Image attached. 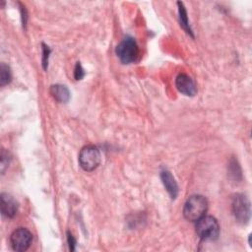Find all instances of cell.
<instances>
[{"label": "cell", "mask_w": 252, "mask_h": 252, "mask_svg": "<svg viewBox=\"0 0 252 252\" xmlns=\"http://www.w3.org/2000/svg\"><path fill=\"white\" fill-rule=\"evenodd\" d=\"M208 210V201L202 195L190 196L183 207V216L190 221H197L206 215Z\"/></svg>", "instance_id": "cell-1"}, {"label": "cell", "mask_w": 252, "mask_h": 252, "mask_svg": "<svg viewBox=\"0 0 252 252\" xmlns=\"http://www.w3.org/2000/svg\"><path fill=\"white\" fill-rule=\"evenodd\" d=\"M196 233L203 240H216L220 235V224L216 218L204 216L196 221Z\"/></svg>", "instance_id": "cell-2"}, {"label": "cell", "mask_w": 252, "mask_h": 252, "mask_svg": "<svg viewBox=\"0 0 252 252\" xmlns=\"http://www.w3.org/2000/svg\"><path fill=\"white\" fill-rule=\"evenodd\" d=\"M101 161L99 149L94 145H88L82 148L79 154V164L85 171L94 170Z\"/></svg>", "instance_id": "cell-3"}, {"label": "cell", "mask_w": 252, "mask_h": 252, "mask_svg": "<svg viewBox=\"0 0 252 252\" xmlns=\"http://www.w3.org/2000/svg\"><path fill=\"white\" fill-rule=\"evenodd\" d=\"M115 52L123 64L133 63L139 56L138 44L133 37L126 36L116 46Z\"/></svg>", "instance_id": "cell-4"}, {"label": "cell", "mask_w": 252, "mask_h": 252, "mask_svg": "<svg viewBox=\"0 0 252 252\" xmlns=\"http://www.w3.org/2000/svg\"><path fill=\"white\" fill-rule=\"evenodd\" d=\"M232 214L237 222L241 224H246L250 220L251 208L250 201L244 194H235L231 202Z\"/></svg>", "instance_id": "cell-5"}, {"label": "cell", "mask_w": 252, "mask_h": 252, "mask_svg": "<svg viewBox=\"0 0 252 252\" xmlns=\"http://www.w3.org/2000/svg\"><path fill=\"white\" fill-rule=\"evenodd\" d=\"M32 241V232L25 228V227H19L15 229L11 236H10V243L15 251L23 252L29 249Z\"/></svg>", "instance_id": "cell-6"}, {"label": "cell", "mask_w": 252, "mask_h": 252, "mask_svg": "<svg viewBox=\"0 0 252 252\" xmlns=\"http://www.w3.org/2000/svg\"><path fill=\"white\" fill-rule=\"evenodd\" d=\"M175 86L179 93L187 96H193L197 93V88L194 81L184 73H180L175 79Z\"/></svg>", "instance_id": "cell-7"}, {"label": "cell", "mask_w": 252, "mask_h": 252, "mask_svg": "<svg viewBox=\"0 0 252 252\" xmlns=\"http://www.w3.org/2000/svg\"><path fill=\"white\" fill-rule=\"evenodd\" d=\"M0 207L1 213L4 217L12 219L16 216L19 205L13 196L8 193H2L0 197Z\"/></svg>", "instance_id": "cell-8"}, {"label": "cell", "mask_w": 252, "mask_h": 252, "mask_svg": "<svg viewBox=\"0 0 252 252\" xmlns=\"http://www.w3.org/2000/svg\"><path fill=\"white\" fill-rule=\"evenodd\" d=\"M160 179H161V182H162L165 190L169 194L170 198L173 200L176 199V197L178 195V185L175 181V178L172 176L171 172L166 168L161 169Z\"/></svg>", "instance_id": "cell-9"}, {"label": "cell", "mask_w": 252, "mask_h": 252, "mask_svg": "<svg viewBox=\"0 0 252 252\" xmlns=\"http://www.w3.org/2000/svg\"><path fill=\"white\" fill-rule=\"evenodd\" d=\"M50 94L58 102L61 103H66L70 99V92L64 85H52L50 87Z\"/></svg>", "instance_id": "cell-10"}, {"label": "cell", "mask_w": 252, "mask_h": 252, "mask_svg": "<svg viewBox=\"0 0 252 252\" xmlns=\"http://www.w3.org/2000/svg\"><path fill=\"white\" fill-rule=\"evenodd\" d=\"M177 6H178V16H179V22H180V26L185 30V32L190 34L192 37H194L193 32L190 28L189 22H188V17H187V12L186 9L184 7V4L182 2H177Z\"/></svg>", "instance_id": "cell-11"}, {"label": "cell", "mask_w": 252, "mask_h": 252, "mask_svg": "<svg viewBox=\"0 0 252 252\" xmlns=\"http://www.w3.org/2000/svg\"><path fill=\"white\" fill-rule=\"evenodd\" d=\"M228 174L230 176V178H232L233 180L239 181L242 179V172H241V168L239 163L237 162V160L235 158H231L229 161V165H228Z\"/></svg>", "instance_id": "cell-12"}, {"label": "cell", "mask_w": 252, "mask_h": 252, "mask_svg": "<svg viewBox=\"0 0 252 252\" xmlns=\"http://www.w3.org/2000/svg\"><path fill=\"white\" fill-rule=\"evenodd\" d=\"M12 75L10 67L4 63L0 66V85L3 87L5 85H8L11 82Z\"/></svg>", "instance_id": "cell-13"}, {"label": "cell", "mask_w": 252, "mask_h": 252, "mask_svg": "<svg viewBox=\"0 0 252 252\" xmlns=\"http://www.w3.org/2000/svg\"><path fill=\"white\" fill-rule=\"evenodd\" d=\"M10 160H11V156H10L9 152H6L3 149L1 151V163H0V170H1L2 174H4L5 170L8 168Z\"/></svg>", "instance_id": "cell-14"}, {"label": "cell", "mask_w": 252, "mask_h": 252, "mask_svg": "<svg viewBox=\"0 0 252 252\" xmlns=\"http://www.w3.org/2000/svg\"><path fill=\"white\" fill-rule=\"evenodd\" d=\"M41 45H42V66H43V69L45 70L48 65V58L51 50L46 44L42 43Z\"/></svg>", "instance_id": "cell-15"}, {"label": "cell", "mask_w": 252, "mask_h": 252, "mask_svg": "<svg viewBox=\"0 0 252 252\" xmlns=\"http://www.w3.org/2000/svg\"><path fill=\"white\" fill-rule=\"evenodd\" d=\"M85 74H86V73H85V71H84V69H83L81 63H80V62H77V63H76V66H75V69H74V78H75V80H77V81L82 80V79L84 78Z\"/></svg>", "instance_id": "cell-16"}, {"label": "cell", "mask_w": 252, "mask_h": 252, "mask_svg": "<svg viewBox=\"0 0 252 252\" xmlns=\"http://www.w3.org/2000/svg\"><path fill=\"white\" fill-rule=\"evenodd\" d=\"M67 242H68V245H69V249L71 251H74L77 242H76V239L74 238L73 234L70 231H67Z\"/></svg>", "instance_id": "cell-17"}]
</instances>
